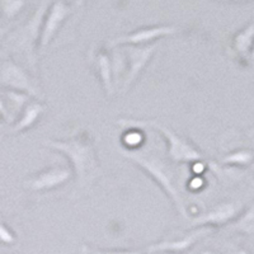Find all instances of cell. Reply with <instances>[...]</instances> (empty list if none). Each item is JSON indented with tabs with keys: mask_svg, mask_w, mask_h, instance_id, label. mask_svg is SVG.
Here are the masks:
<instances>
[{
	"mask_svg": "<svg viewBox=\"0 0 254 254\" xmlns=\"http://www.w3.org/2000/svg\"><path fill=\"white\" fill-rule=\"evenodd\" d=\"M44 146L59 151L67 158L79 190L93 185L102 174L94 140L87 131H78L66 140H45Z\"/></svg>",
	"mask_w": 254,
	"mask_h": 254,
	"instance_id": "obj_1",
	"label": "cell"
},
{
	"mask_svg": "<svg viewBox=\"0 0 254 254\" xmlns=\"http://www.w3.org/2000/svg\"><path fill=\"white\" fill-rule=\"evenodd\" d=\"M116 124L130 128H155L167 140L168 158L174 163H194L205 160V155L188 139L177 133L173 128L156 120L119 119Z\"/></svg>",
	"mask_w": 254,
	"mask_h": 254,
	"instance_id": "obj_2",
	"label": "cell"
},
{
	"mask_svg": "<svg viewBox=\"0 0 254 254\" xmlns=\"http://www.w3.org/2000/svg\"><path fill=\"white\" fill-rule=\"evenodd\" d=\"M46 10L47 3L38 6L35 13L27 19L26 23L18 27L9 35L5 45L9 51L14 52L17 55H22L26 59L29 69L33 71L35 75H37L38 72L37 47L40 42L41 27Z\"/></svg>",
	"mask_w": 254,
	"mask_h": 254,
	"instance_id": "obj_3",
	"label": "cell"
},
{
	"mask_svg": "<svg viewBox=\"0 0 254 254\" xmlns=\"http://www.w3.org/2000/svg\"><path fill=\"white\" fill-rule=\"evenodd\" d=\"M121 155L128 159L130 162H132L139 168H141L147 176L153 178L156 185L162 188L165 194L171 198L172 202L174 203V207L177 208L179 214L182 215L186 220L190 219L187 207H186L185 199H183L182 194H181L176 182H174L172 172L160 159L150 155V154L140 153L137 150H124L121 151Z\"/></svg>",
	"mask_w": 254,
	"mask_h": 254,
	"instance_id": "obj_4",
	"label": "cell"
},
{
	"mask_svg": "<svg viewBox=\"0 0 254 254\" xmlns=\"http://www.w3.org/2000/svg\"><path fill=\"white\" fill-rule=\"evenodd\" d=\"M0 88L26 93L29 97H40V90L29 72L13 59L0 63Z\"/></svg>",
	"mask_w": 254,
	"mask_h": 254,
	"instance_id": "obj_5",
	"label": "cell"
},
{
	"mask_svg": "<svg viewBox=\"0 0 254 254\" xmlns=\"http://www.w3.org/2000/svg\"><path fill=\"white\" fill-rule=\"evenodd\" d=\"M159 49V44L145 45V46H125V60H126V66H125V76L122 78V93H126L130 89L139 78L142 70L146 67L149 61L155 55L156 50Z\"/></svg>",
	"mask_w": 254,
	"mask_h": 254,
	"instance_id": "obj_6",
	"label": "cell"
},
{
	"mask_svg": "<svg viewBox=\"0 0 254 254\" xmlns=\"http://www.w3.org/2000/svg\"><path fill=\"white\" fill-rule=\"evenodd\" d=\"M71 168L67 165H51L44 168L37 173L32 174L23 182L24 188L31 192H45L52 190L66 185L72 178Z\"/></svg>",
	"mask_w": 254,
	"mask_h": 254,
	"instance_id": "obj_7",
	"label": "cell"
},
{
	"mask_svg": "<svg viewBox=\"0 0 254 254\" xmlns=\"http://www.w3.org/2000/svg\"><path fill=\"white\" fill-rule=\"evenodd\" d=\"M71 12L72 6L63 0H56L55 3H52V5L47 9L42 27H41L40 42H38L41 51H45L47 46L51 44V41L58 35L59 29L61 28L66 18L71 14Z\"/></svg>",
	"mask_w": 254,
	"mask_h": 254,
	"instance_id": "obj_8",
	"label": "cell"
},
{
	"mask_svg": "<svg viewBox=\"0 0 254 254\" xmlns=\"http://www.w3.org/2000/svg\"><path fill=\"white\" fill-rule=\"evenodd\" d=\"M244 210L243 202L238 201H225L220 202L214 208L205 214L196 216L194 219H190V225L192 226H208V228H219V226L228 225L235 217L242 214Z\"/></svg>",
	"mask_w": 254,
	"mask_h": 254,
	"instance_id": "obj_9",
	"label": "cell"
},
{
	"mask_svg": "<svg viewBox=\"0 0 254 254\" xmlns=\"http://www.w3.org/2000/svg\"><path fill=\"white\" fill-rule=\"evenodd\" d=\"M176 32L177 28L172 26L144 27V28H139L130 33L113 38L111 40L110 45L113 49L119 46H145V45L153 44V41H156L158 38L174 35Z\"/></svg>",
	"mask_w": 254,
	"mask_h": 254,
	"instance_id": "obj_10",
	"label": "cell"
},
{
	"mask_svg": "<svg viewBox=\"0 0 254 254\" xmlns=\"http://www.w3.org/2000/svg\"><path fill=\"white\" fill-rule=\"evenodd\" d=\"M214 231L212 228H208V226H197L196 229L190 230V233H187L183 237L178 238V239H167L162 240V242L154 243L151 246H149L146 248V253H181V252H186L188 249H190L192 247L196 244L197 242L202 239V238L207 237L211 233Z\"/></svg>",
	"mask_w": 254,
	"mask_h": 254,
	"instance_id": "obj_11",
	"label": "cell"
},
{
	"mask_svg": "<svg viewBox=\"0 0 254 254\" xmlns=\"http://www.w3.org/2000/svg\"><path fill=\"white\" fill-rule=\"evenodd\" d=\"M46 111V106L44 103L37 101H29L28 103L23 107V110L20 111L19 119L12 125L9 132L10 133H19L24 132V131L29 130L31 127L36 125V122L40 120V117Z\"/></svg>",
	"mask_w": 254,
	"mask_h": 254,
	"instance_id": "obj_12",
	"label": "cell"
},
{
	"mask_svg": "<svg viewBox=\"0 0 254 254\" xmlns=\"http://www.w3.org/2000/svg\"><path fill=\"white\" fill-rule=\"evenodd\" d=\"M93 64H94L97 74H98L101 83L103 84L104 92L107 93L108 97L113 94L115 84H113V72H112V61L108 52L98 51L93 56Z\"/></svg>",
	"mask_w": 254,
	"mask_h": 254,
	"instance_id": "obj_13",
	"label": "cell"
},
{
	"mask_svg": "<svg viewBox=\"0 0 254 254\" xmlns=\"http://www.w3.org/2000/svg\"><path fill=\"white\" fill-rule=\"evenodd\" d=\"M228 229L235 233L252 237L254 233V211L252 206L243 210L242 214L228 224Z\"/></svg>",
	"mask_w": 254,
	"mask_h": 254,
	"instance_id": "obj_14",
	"label": "cell"
},
{
	"mask_svg": "<svg viewBox=\"0 0 254 254\" xmlns=\"http://www.w3.org/2000/svg\"><path fill=\"white\" fill-rule=\"evenodd\" d=\"M254 26L253 23H249L246 28L239 31L233 38V49L235 50L238 55L247 56L251 55L252 44H253Z\"/></svg>",
	"mask_w": 254,
	"mask_h": 254,
	"instance_id": "obj_15",
	"label": "cell"
},
{
	"mask_svg": "<svg viewBox=\"0 0 254 254\" xmlns=\"http://www.w3.org/2000/svg\"><path fill=\"white\" fill-rule=\"evenodd\" d=\"M221 163L226 165H235V167H249L253 163V151L249 149H239L226 154L221 159Z\"/></svg>",
	"mask_w": 254,
	"mask_h": 254,
	"instance_id": "obj_16",
	"label": "cell"
},
{
	"mask_svg": "<svg viewBox=\"0 0 254 254\" xmlns=\"http://www.w3.org/2000/svg\"><path fill=\"white\" fill-rule=\"evenodd\" d=\"M24 0H0V12L6 19H13L24 8Z\"/></svg>",
	"mask_w": 254,
	"mask_h": 254,
	"instance_id": "obj_17",
	"label": "cell"
},
{
	"mask_svg": "<svg viewBox=\"0 0 254 254\" xmlns=\"http://www.w3.org/2000/svg\"><path fill=\"white\" fill-rule=\"evenodd\" d=\"M142 141H144V135L142 132H140V128H131L122 137V142L128 150H133L135 147H139Z\"/></svg>",
	"mask_w": 254,
	"mask_h": 254,
	"instance_id": "obj_18",
	"label": "cell"
},
{
	"mask_svg": "<svg viewBox=\"0 0 254 254\" xmlns=\"http://www.w3.org/2000/svg\"><path fill=\"white\" fill-rule=\"evenodd\" d=\"M15 240H17V238H15V234L13 233L12 229L9 228L0 217V243L4 246H12L15 243Z\"/></svg>",
	"mask_w": 254,
	"mask_h": 254,
	"instance_id": "obj_19",
	"label": "cell"
},
{
	"mask_svg": "<svg viewBox=\"0 0 254 254\" xmlns=\"http://www.w3.org/2000/svg\"><path fill=\"white\" fill-rule=\"evenodd\" d=\"M89 254H145L141 249H92Z\"/></svg>",
	"mask_w": 254,
	"mask_h": 254,
	"instance_id": "obj_20",
	"label": "cell"
},
{
	"mask_svg": "<svg viewBox=\"0 0 254 254\" xmlns=\"http://www.w3.org/2000/svg\"><path fill=\"white\" fill-rule=\"evenodd\" d=\"M0 119L6 122L12 121V116L9 113L8 107H6L5 101H4V97L3 94H1V92H0Z\"/></svg>",
	"mask_w": 254,
	"mask_h": 254,
	"instance_id": "obj_21",
	"label": "cell"
},
{
	"mask_svg": "<svg viewBox=\"0 0 254 254\" xmlns=\"http://www.w3.org/2000/svg\"><path fill=\"white\" fill-rule=\"evenodd\" d=\"M231 254H251V253H249V252L244 248H237V249H234V252H233Z\"/></svg>",
	"mask_w": 254,
	"mask_h": 254,
	"instance_id": "obj_22",
	"label": "cell"
},
{
	"mask_svg": "<svg viewBox=\"0 0 254 254\" xmlns=\"http://www.w3.org/2000/svg\"><path fill=\"white\" fill-rule=\"evenodd\" d=\"M6 32H8V28L0 27V42H1V41H3V38L6 36Z\"/></svg>",
	"mask_w": 254,
	"mask_h": 254,
	"instance_id": "obj_23",
	"label": "cell"
},
{
	"mask_svg": "<svg viewBox=\"0 0 254 254\" xmlns=\"http://www.w3.org/2000/svg\"><path fill=\"white\" fill-rule=\"evenodd\" d=\"M80 254H89V249H88L87 246H81L80 248Z\"/></svg>",
	"mask_w": 254,
	"mask_h": 254,
	"instance_id": "obj_24",
	"label": "cell"
},
{
	"mask_svg": "<svg viewBox=\"0 0 254 254\" xmlns=\"http://www.w3.org/2000/svg\"><path fill=\"white\" fill-rule=\"evenodd\" d=\"M199 254H219V253H217V252H214V251H208V249H207V251L201 252Z\"/></svg>",
	"mask_w": 254,
	"mask_h": 254,
	"instance_id": "obj_25",
	"label": "cell"
},
{
	"mask_svg": "<svg viewBox=\"0 0 254 254\" xmlns=\"http://www.w3.org/2000/svg\"><path fill=\"white\" fill-rule=\"evenodd\" d=\"M159 254H174V253H159Z\"/></svg>",
	"mask_w": 254,
	"mask_h": 254,
	"instance_id": "obj_26",
	"label": "cell"
}]
</instances>
